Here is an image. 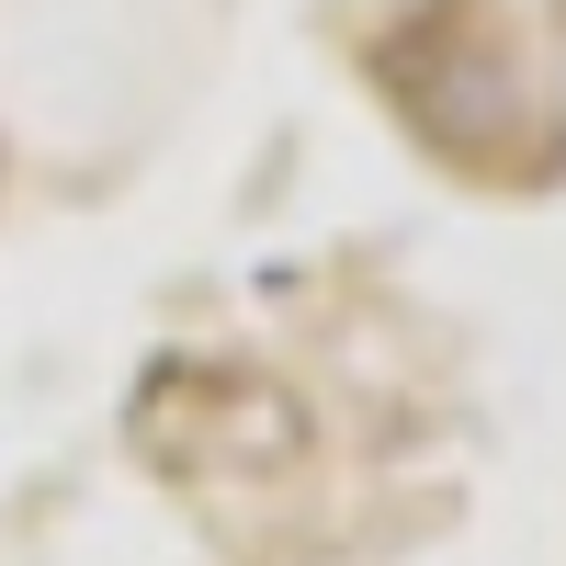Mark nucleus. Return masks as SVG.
Returning a JSON list of instances; mask_svg holds the SVG:
<instances>
[]
</instances>
